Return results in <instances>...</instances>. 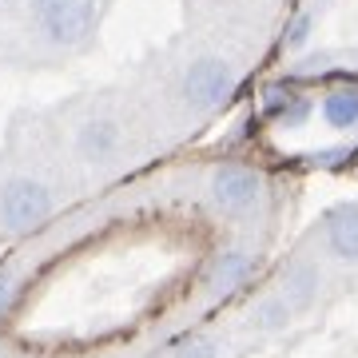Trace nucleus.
<instances>
[{"mask_svg":"<svg viewBox=\"0 0 358 358\" xmlns=\"http://www.w3.org/2000/svg\"><path fill=\"white\" fill-rule=\"evenodd\" d=\"M32 16L52 44H84L96 32V0H32Z\"/></svg>","mask_w":358,"mask_h":358,"instance_id":"nucleus-1","label":"nucleus"},{"mask_svg":"<svg viewBox=\"0 0 358 358\" xmlns=\"http://www.w3.org/2000/svg\"><path fill=\"white\" fill-rule=\"evenodd\" d=\"M52 215V192L40 179L16 176L0 187V219L8 231H28Z\"/></svg>","mask_w":358,"mask_h":358,"instance_id":"nucleus-2","label":"nucleus"},{"mask_svg":"<svg viewBox=\"0 0 358 358\" xmlns=\"http://www.w3.org/2000/svg\"><path fill=\"white\" fill-rule=\"evenodd\" d=\"M259 195H263V179L259 171L243 164H223L215 167V176H211V203L219 211H227V215H243L251 207L259 203Z\"/></svg>","mask_w":358,"mask_h":358,"instance_id":"nucleus-3","label":"nucleus"},{"mask_svg":"<svg viewBox=\"0 0 358 358\" xmlns=\"http://www.w3.org/2000/svg\"><path fill=\"white\" fill-rule=\"evenodd\" d=\"M231 92H235V72H231V64L219 60V56L195 60V64L187 68V76H183V96H187L195 108H219V103L231 100Z\"/></svg>","mask_w":358,"mask_h":358,"instance_id":"nucleus-4","label":"nucleus"},{"mask_svg":"<svg viewBox=\"0 0 358 358\" xmlns=\"http://www.w3.org/2000/svg\"><path fill=\"white\" fill-rule=\"evenodd\" d=\"M251 271H255V259L247 255V251H223V255L211 263V271H207V291L231 294L235 287H243V282L251 279Z\"/></svg>","mask_w":358,"mask_h":358,"instance_id":"nucleus-5","label":"nucleus"},{"mask_svg":"<svg viewBox=\"0 0 358 358\" xmlns=\"http://www.w3.org/2000/svg\"><path fill=\"white\" fill-rule=\"evenodd\" d=\"M327 243H331V251L338 259L358 263V207L355 203L331 211V219H327Z\"/></svg>","mask_w":358,"mask_h":358,"instance_id":"nucleus-6","label":"nucleus"},{"mask_svg":"<svg viewBox=\"0 0 358 358\" xmlns=\"http://www.w3.org/2000/svg\"><path fill=\"white\" fill-rule=\"evenodd\" d=\"M115 148H120V128H115L112 120H88L76 136V152H80V159H88V164L108 159Z\"/></svg>","mask_w":358,"mask_h":358,"instance_id":"nucleus-7","label":"nucleus"},{"mask_svg":"<svg viewBox=\"0 0 358 358\" xmlns=\"http://www.w3.org/2000/svg\"><path fill=\"white\" fill-rule=\"evenodd\" d=\"M315 294H319V271H315V263L287 267V275H282V299H287V307L307 310L315 303Z\"/></svg>","mask_w":358,"mask_h":358,"instance_id":"nucleus-8","label":"nucleus"},{"mask_svg":"<svg viewBox=\"0 0 358 358\" xmlns=\"http://www.w3.org/2000/svg\"><path fill=\"white\" fill-rule=\"evenodd\" d=\"M322 120L338 131L358 128V84H343V88L327 92L322 96Z\"/></svg>","mask_w":358,"mask_h":358,"instance_id":"nucleus-9","label":"nucleus"},{"mask_svg":"<svg viewBox=\"0 0 358 358\" xmlns=\"http://www.w3.org/2000/svg\"><path fill=\"white\" fill-rule=\"evenodd\" d=\"M267 112L275 115L279 124L294 128V124H303L310 115V100L299 96V92H291V88H267Z\"/></svg>","mask_w":358,"mask_h":358,"instance_id":"nucleus-10","label":"nucleus"},{"mask_svg":"<svg viewBox=\"0 0 358 358\" xmlns=\"http://www.w3.org/2000/svg\"><path fill=\"white\" fill-rule=\"evenodd\" d=\"M251 322H255L259 331H282L287 322H291V307H287V299H263L255 310H251Z\"/></svg>","mask_w":358,"mask_h":358,"instance_id":"nucleus-11","label":"nucleus"},{"mask_svg":"<svg viewBox=\"0 0 358 358\" xmlns=\"http://www.w3.org/2000/svg\"><path fill=\"white\" fill-rule=\"evenodd\" d=\"M176 358H219V343L215 338H203V334L183 338V343L176 346Z\"/></svg>","mask_w":358,"mask_h":358,"instance_id":"nucleus-12","label":"nucleus"},{"mask_svg":"<svg viewBox=\"0 0 358 358\" xmlns=\"http://www.w3.org/2000/svg\"><path fill=\"white\" fill-rule=\"evenodd\" d=\"M307 40H310V16H307V13H294V20L287 24V36H282V44L294 52V48H303Z\"/></svg>","mask_w":358,"mask_h":358,"instance_id":"nucleus-13","label":"nucleus"},{"mask_svg":"<svg viewBox=\"0 0 358 358\" xmlns=\"http://www.w3.org/2000/svg\"><path fill=\"white\" fill-rule=\"evenodd\" d=\"M8 299H13V275L0 271V307H8Z\"/></svg>","mask_w":358,"mask_h":358,"instance_id":"nucleus-14","label":"nucleus"}]
</instances>
